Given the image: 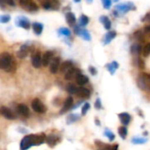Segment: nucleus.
Masks as SVG:
<instances>
[{"label":"nucleus","instance_id":"nucleus-30","mask_svg":"<svg viewBox=\"0 0 150 150\" xmlns=\"http://www.w3.org/2000/svg\"><path fill=\"white\" fill-rule=\"evenodd\" d=\"M127 128L126 127H120L119 128H118V134H119V136L123 139V140H125V139H126V137H127Z\"/></svg>","mask_w":150,"mask_h":150},{"label":"nucleus","instance_id":"nucleus-10","mask_svg":"<svg viewBox=\"0 0 150 150\" xmlns=\"http://www.w3.org/2000/svg\"><path fill=\"white\" fill-rule=\"evenodd\" d=\"M61 62H60V57L57 56L52 59V61L50 63V72L52 74H57L59 70Z\"/></svg>","mask_w":150,"mask_h":150},{"label":"nucleus","instance_id":"nucleus-14","mask_svg":"<svg viewBox=\"0 0 150 150\" xmlns=\"http://www.w3.org/2000/svg\"><path fill=\"white\" fill-rule=\"evenodd\" d=\"M72 105H73V98L72 97H68L65 99V103L63 105V107H62V109L60 111V114H63V113L68 112L70 109H72Z\"/></svg>","mask_w":150,"mask_h":150},{"label":"nucleus","instance_id":"nucleus-27","mask_svg":"<svg viewBox=\"0 0 150 150\" xmlns=\"http://www.w3.org/2000/svg\"><path fill=\"white\" fill-rule=\"evenodd\" d=\"M106 68L108 69V70L110 71L111 74H114L115 70L118 68V63L117 62H112L111 63L108 64V65L106 66Z\"/></svg>","mask_w":150,"mask_h":150},{"label":"nucleus","instance_id":"nucleus-17","mask_svg":"<svg viewBox=\"0 0 150 150\" xmlns=\"http://www.w3.org/2000/svg\"><path fill=\"white\" fill-rule=\"evenodd\" d=\"M76 95L80 98H88L90 97L91 92L88 89L85 88V87H80L77 89L76 91Z\"/></svg>","mask_w":150,"mask_h":150},{"label":"nucleus","instance_id":"nucleus-19","mask_svg":"<svg viewBox=\"0 0 150 150\" xmlns=\"http://www.w3.org/2000/svg\"><path fill=\"white\" fill-rule=\"evenodd\" d=\"M75 80H76L77 84H79V85H80V86H82V85L88 83V81H89L88 77L87 76L83 75V74H81V73H80V74H78V75L76 76Z\"/></svg>","mask_w":150,"mask_h":150},{"label":"nucleus","instance_id":"nucleus-6","mask_svg":"<svg viewBox=\"0 0 150 150\" xmlns=\"http://www.w3.org/2000/svg\"><path fill=\"white\" fill-rule=\"evenodd\" d=\"M0 114L5 118L6 120H13L16 119V114L8 107L6 106H1L0 107Z\"/></svg>","mask_w":150,"mask_h":150},{"label":"nucleus","instance_id":"nucleus-7","mask_svg":"<svg viewBox=\"0 0 150 150\" xmlns=\"http://www.w3.org/2000/svg\"><path fill=\"white\" fill-rule=\"evenodd\" d=\"M74 26V32L78 36H80L82 39L86 40H91V36L90 33L88 30H86L85 28L80 27L78 25H73Z\"/></svg>","mask_w":150,"mask_h":150},{"label":"nucleus","instance_id":"nucleus-43","mask_svg":"<svg viewBox=\"0 0 150 150\" xmlns=\"http://www.w3.org/2000/svg\"><path fill=\"white\" fill-rule=\"evenodd\" d=\"M8 4H11V5H14L15 4L13 2H8Z\"/></svg>","mask_w":150,"mask_h":150},{"label":"nucleus","instance_id":"nucleus-36","mask_svg":"<svg viewBox=\"0 0 150 150\" xmlns=\"http://www.w3.org/2000/svg\"><path fill=\"white\" fill-rule=\"evenodd\" d=\"M10 19H11L10 15L5 14V15H1L0 16V23H7V22L10 21Z\"/></svg>","mask_w":150,"mask_h":150},{"label":"nucleus","instance_id":"nucleus-21","mask_svg":"<svg viewBox=\"0 0 150 150\" xmlns=\"http://www.w3.org/2000/svg\"><path fill=\"white\" fill-rule=\"evenodd\" d=\"M72 67H73L72 62H71V61H65V62H64L60 65L59 69H60V72L65 73V72H67L70 69H72Z\"/></svg>","mask_w":150,"mask_h":150},{"label":"nucleus","instance_id":"nucleus-24","mask_svg":"<svg viewBox=\"0 0 150 150\" xmlns=\"http://www.w3.org/2000/svg\"><path fill=\"white\" fill-rule=\"evenodd\" d=\"M65 18H66V21L67 23L73 26L75 25V23H76V18H75V15L72 13V12H67L66 15H65Z\"/></svg>","mask_w":150,"mask_h":150},{"label":"nucleus","instance_id":"nucleus-22","mask_svg":"<svg viewBox=\"0 0 150 150\" xmlns=\"http://www.w3.org/2000/svg\"><path fill=\"white\" fill-rule=\"evenodd\" d=\"M117 35V33L115 31H111L109 33H107L105 35H104V38H103V43L104 45H107L109 44Z\"/></svg>","mask_w":150,"mask_h":150},{"label":"nucleus","instance_id":"nucleus-1","mask_svg":"<svg viewBox=\"0 0 150 150\" xmlns=\"http://www.w3.org/2000/svg\"><path fill=\"white\" fill-rule=\"evenodd\" d=\"M45 141H46V135L44 134L26 135L20 142L19 149L27 150L34 146H40L43 144Z\"/></svg>","mask_w":150,"mask_h":150},{"label":"nucleus","instance_id":"nucleus-26","mask_svg":"<svg viewBox=\"0 0 150 150\" xmlns=\"http://www.w3.org/2000/svg\"><path fill=\"white\" fill-rule=\"evenodd\" d=\"M88 22H89L88 17L86 16V15H81L80 18V19H79V25H79L80 27H81V26H86V25L88 24Z\"/></svg>","mask_w":150,"mask_h":150},{"label":"nucleus","instance_id":"nucleus-28","mask_svg":"<svg viewBox=\"0 0 150 150\" xmlns=\"http://www.w3.org/2000/svg\"><path fill=\"white\" fill-rule=\"evenodd\" d=\"M141 51V46L140 45H133L132 47H131V52L132 54L134 55V56H139L140 55V53Z\"/></svg>","mask_w":150,"mask_h":150},{"label":"nucleus","instance_id":"nucleus-35","mask_svg":"<svg viewBox=\"0 0 150 150\" xmlns=\"http://www.w3.org/2000/svg\"><path fill=\"white\" fill-rule=\"evenodd\" d=\"M132 142L133 144H143V143L147 142V139H144V138H134V139H133Z\"/></svg>","mask_w":150,"mask_h":150},{"label":"nucleus","instance_id":"nucleus-18","mask_svg":"<svg viewBox=\"0 0 150 150\" xmlns=\"http://www.w3.org/2000/svg\"><path fill=\"white\" fill-rule=\"evenodd\" d=\"M17 25H18L19 26H20V27L26 29V30H28V29L30 28V22H29V20H28L27 18H25V17H20V18H19L18 20H17Z\"/></svg>","mask_w":150,"mask_h":150},{"label":"nucleus","instance_id":"nucleus-23","mask_svg":"<svg viewBox=\"0 0 150 150\" xmlns=\"http://www.w3.org/2000/svg\"><path fill=\"white\" fill-rule=\"evenodd\" d=\"M32 28H33V30H34V33L36 35H41L42 33V30H43V25L41 23L34 22L32 25Z\"/></svg>","mask_w":150,"mask_h":150},{"label":"nucleus","instance_id":"nucleus-11","mask_svg":"<svg viewBox=\"0 0 150 150\" xmlns=\"http://www.w3.org/2000/svg\"><path fill=\"white\" fill-rule=\"evenodd\" d=\"M42 6L45 10H58L59 6H60V4L57 1L50 0V1L42 2Z\"/></svg>","mask_w":150,"mask_h":150},{"label":"nucleus","instance_id":"nucleus-39","mask_svg":"<svg viewBox=\"0 0 150 150\" xmlns=\"http://www.w3.org/2000/svg\"><path fill=\"white\" fill-rule=\"evenodd\" d=\"M95 107L96 109H98V110L102 108V103H101L100 98H97V99H96V101H95Z\"/></svg>","mask_w":150,"mask_h":150},{"label":"nucleus","instance_id":"nucleus-32","mask_svg":"<svg viewBox=\"0 0 150 150\" xmlns=\"http://www.w3.org/2000/svg\"><path fill=\"white\" fill-rule=\"evenodd\" d=\"M142 54L144 57H148L150 54V42L147 43L142 48Z\"/></svg>","mask_w":150,"mask_h":150},{"label":"nucleus","instance_id":"nucleus-13","mask_svg":"<svg viewBox=\"0 0 150 150\" xmlns=\"http://www.w3.org/2000/svg\"><path fill=\"white\" fill-rule=\"evenodd\" d=\"M80 71L79 69L72 67V68L70 69L67 72L65 73V80H68V81H71V80H72L73 78H75L76 76H77L78 74H80Z\"/></svg>","mask_w":150,"mask_h":150},{"label":"nucleus","instance_id":"nucleus-5","mask_svg":"<svg viewBox=\"0 0 150 150\" xmlns=\"http://www.w3.org/2000/svg\"><path fill=\"white\" fill-rule=\"evenodd\" d=\"M19 5L28 11H36L39 10V7L38 5L36 4V3L33 2V1H28V0H20L19 1Z\"/></svg>","mask_w":150,"mask_h":150},{"label":"nucleus","instance_id":"nucleus-41","mask_svg":"<svg viewBox=\"0 0 150 150\" xmlns=\"http://www.w3.org/2000/svg\"><path fill=\"white\" fill-rule=\"evenodd\" d=\"M144 32L146 34H150V25H147L144 27Z\"/></svg>","mask_w":150,"mask_h":150},{"label":"nucleus","instance_id":"nucleus-34","mask_svg":"<svg viewBox=\"0 0 150 150\" xmlns=\"http://www.w3.org/2000/svg\"><path fill=\"white\" fill-rule=\"evenodd\" d=\"M58 33L61 35H65V36H70L71 35V31L68 28H60L58 30Z\"/></svg>","mask_w":150,"mask_h":150},{"label":"nucleus","instance_id":"nucleus-20","mask_svg":"<svg viewBox=\"0 0 150 150\" xmlns=\"http://www.w3.org/2000/svg\"><path fill=\"white\" fill-rule=\"evenodd\" d=\"M118 118L120 120V122L124 125V127L127 126L131 121V116L127 112H122L118 114Z\"/></svg>","mask_w":150,"mask_h":150},{"label":"nucleus","instance_id":"nucleus-8","mask_svg":"<svg viewBox=\"0 0 150 150\" xmlns=\"http://www.w3.org/2000/svg\"><path fill=\"white\" fill-rule=\"evenodd\" d=\"M31 62L34 68L39 69L42 67V54L40 51L34 52L31 57Z\"/></svg>","mask_w":150,"mask_h":150},{"label":"nucleus","instance_id":"nucleus-2","mask_svg":"<svg viewBox=\"0 0 150 150\" xmlns=\"http://www.w3.org/2000/svg\"><path fill=\"white\" fill-rule=\"evenodd\" d=\"M16 61L11 54L7 52L0 54V69L8 73H12L16 70Z\"/></svg>","mask_w":150,"mask_h":150},{"label":"nucleus","instance_id":"nucleus-31","mask_svg":"<svg viewBox=\"0 0 150 150\" xmlns=\"http://www.w3.org/2000/svg\"><path fill=\"white\" fill-rule=\"evenodd\" d=\"M78 120H80V117L77 116L76 114H71L67 117V124H72L74 123L75 121H77Z\"/></svg>","mask_w":150,"mask_h":150},{"label":"nucleus","instance_id":"nucleus-3","mask_svg":"<svg viewBox=\"0 0 150 150\" xmlns=\"http://www.w3.org/2000/svg\"><path fill=\"white\" fill-rule=\"evenodd\" d=\"M138 86L144 90V91H150V74L148 73H141L137 79Z\"/></svg>","mask_w":150,"mask_h":150},{"label":"nucleus","instance_id":"nucleus-40","mask_svg":"<svg viewBox=\"0 0 150 150\" xmlns=\"http://www.w3.org/2000/svg\"><path fill=\"white\" fill-rule=\"evenodd\" d=\"M89 71H90V73H91L93 76H95V75L97 74V70H96V69H95V67L90 66V67H89Z\"/></svg>","mask_w":150,"mask_h":150},{"label":"nucleus","instance_id":"nucleus-42","mask_svg":"<svg viewBox=\"0 0 150 150\" xmlns=\"http://www.w3.org/2000/svg\"><path fill=\"white\" fill-rule=\"evenodd\" d=\"M145 20H147V21H150V13H148V14L145 16V18L142 19V21H145Z\"/></svg>","mask_w":150,"mask_h":150},{"label":"nucleus","instance_id":"nucleus-15","mask_svg":"<svg viewBox=\"0 0 150 150\" xmlns=\"http://www.w3.org/2000/svg\"><path fill=\"white\" fill-rule=\"evenodd\" d=\"M29 51H30V47L27 44H25V45L21 46L19 50L17 52V56L20 59H24L28 55Z\"/></svg>","mask_w":150,"mask_h":150},{"label":"nucleus","instance_id":"nucleus-37","mask_svg":"<svg viewBox=\"0 0 150 150\" xmlns=\"http://www.w3.org/2000/svg\"><path fill=\"white\" fill-rule=\"evenodd\" d=\"M105 136L108 137V139H109L110 141H113V140L115 139L114 134H113L111 131H110V130H105Z\"/></svg>","mask_w":150,"mask_h":150},{"label":"nucleus","instance_id":"nucleus-44","mask_svg":"<svg viewBox=\"0 0 150 150\" xmlns=\"http://www.w3.org/2000/svg\"><path fill=\"white\" fill-rule=\"evenodd\" d=\"M95 123H96V124H97V125H98V126H99V125H100V123H99V121H98V120H95Z\"/></svg>","mask_w":150,"mask_h":150},{"label":"nucleus","instance_id":"nucleus-16","mask_svg":"<svg viewBox=\"0 0 150 150\" xmlns=\"http://www.w3.org/2000/svg\"><path fill=\"white\" fill-rule=\"evenodd\" d=\"M17 110H18V112L21 116H23L25 118H28L29 117L30 112H29V109H28L27 105H26L25 104H19V105H18Z\"/></svg>","mask_w":150,"mask_h":150},{"label":"nucleus","instance_id":"nucleus-38","mask_svg":"<svg viewBox=\"0 0 150 150\" xmlns=\"http://www.w3.org/2000/svg\"><path fill=\"white\" fill-rule=\"evenodd\" d=\"M103 7L105 9H109L111 5V1H108V0H103Z\"/></svg>","mask_w":150,"mask_h":150},{"label":"nucleus","instance_id":"nucleus-9","mask_svg":"<svg viewBox=\"0 0 150 150\" xmlns=\"http://www.w3.org/2000/svg\"><path fill=\"white\" fill-rule=\"evenodd\" d=\"M61 138L55 134H50V135L46 136V141L45 142L49 145V147L50 148H54L57 144H58L60 142Z\"/></svg>","mask_w":150,"mask_h":150},{"label":"nucleus","instance_id":"nucleus-45","mask_svg":"<svg viewBox=\"0 0 150 150\" xmlns=\"http://www.w3.org/2000/svg\"><path fill=\"white\" fill-rule=\"evenodd\" d=\"M98 150H101V149H98Z\"/></svg>","mask_w":150,"mask_h":150},{"label":"nucleus","instance_id":"nucleus-33","mask_svg":"<svg viewBox=\"0 0 150 150\" xmlns=\"http://www.w3.org/2000/svg\"><path fill=\"white\" fill-rule=\"evenodd\" d=\"M89 109H90V104L89 103H85L84 105L82 106V109H81V115L85 116Z\"/></svg>","mask_w":150,"mask_h":150},{"label":"nucleus","instance_id":"nucleus-29","mask_svg":"<svg viewBox=\"0 0 150 150\" xmlns=\"http://www.w3.org/2000/svg\"><path fill=\"white\" fill-rule=\"evenodd\" d=\"M65 89H66V91H67L69 94H76V91H77V89H78V88H77L74 84L69 83V84L66 85Z\"/></svg>","mask_w":150,"mask_h":150},{"label":"nucleus","instance_id":"nucleus-12","mask_svg":"<svg viewBox=\"0 0 150 150\" xmlns=\"http://www.w3.org/2000/svg\"><path fill=\"white\" fill-rule=\"evenodd\" d=\"M53 52L52 51H47L43 54H42V66L47 67L50 65V62L53 59Z\"/></svg>","mask_w":150,"mask_h":150},{"label":"nucleus","instance_id":"nucleus-4","mask_svg":"<svg viewBox=\"0 0 150 150\" xmlns=\"http://www.w3.org/2000/svg\"><path fill=\"white\" fill-rule=\"evenodd\" d=\"M32 109L38 113H45L47 112V107L46 105L39 99V98H34L32 103H31Z\"/></svg>","mask_w":150,"mask_h":150},{"label":"nucleus","instance_id":"nucleus-25","mask_svg":"<svg viewBox=\"0 0 150 150\" xmlns=\"http://www.w3.org/2000/svg\"><path fill=\"white\" fill-rule=\"evenodd\" d=\"M100 21L103 25V26L105 27V29H107V30H110L111 29V22L110 18L107 16H102V17H100Z\"/></svg>","mask_w":150,"mask_h":150}]
</instances>
